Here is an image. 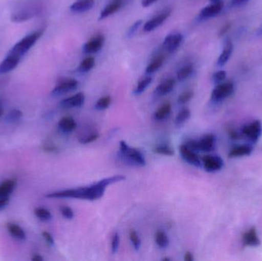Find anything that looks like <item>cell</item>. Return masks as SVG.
Segmentation results:
<instances>
[{
    "mask_svg": "<svg viewBox=\"0 0 262 261\" xmlns=\"http://www.w3.org/2000/svg\"><path fill=\"white\" fill-rule=\"evenodd\" d=\"M126 180L123 175H117L112 177L105 178L86 187L62 190L49 193L46 196L49 199H76L82 200L95 201L101 199L104 196L106 188L112 184L118 183Z\"/></svg>",
    "mask_w": 262,
    "mask_h": 261,
    "instance_id": "cell-1",
    "label": "cell"
},
{
    "mask_svg": "<svg viewBox=\"0 0 262 261\" xmlns=\"http://www.w3.org/2000/svg\"><path fill=\"white\" fill-rule=\"evenodd\" d=\"M119 156L121 160L127 165L139 167L146 165V159L141 152L129 147L124 140L120 142Z\"/></svg>",
    "mask_w": 262,
    "mask_h": 261,
    "instance_id": "cell-2",
    "label": "cell"
},
{
    "mask_svg": "<svg viewBox=\"0 0 262 261\" xmlns=\"http://www.w3.org/2000/svg\"><path fill=\"white\" fill-rule=\"evenodd\" d=\"M43 35L42 30L35 31L20 40L12 48L9 53L21 58L26 55Z\"/></svg>",
    "mask_w": 262,
    "mask_h": 261,
    "instance_id": "cell-3",
    "label": "cell"
},
{
    "mask_svg": "<svg viewBox=\"0 0 262 261\" xmlns=\"http://www.w3.org/2000/svg\"><path fill=\"white\" fill-rule=\"evenodd\" d=\"M190 150L196 152L213 151L215 147V136L213 134H206L202 137L200 140H189L185 144Z\"/></svg>",
    "mask_w": 262,
    "mask_h": 261,
    "instance_id": "cell-4",
    "label": "cell"
},
{
    "mask_svg": "<svg viewBox=\"0 0 262 261\" xmlns=\"http://www.w3.org/2000/svg\"><path fill=\"white\" fill-rule=\"evenodd\" d=\"M78 84H79L78 81L73 78H63L58 81L56 86L51 92V95L57 98V97L67 94V93L76 90L78 88Z\"/></svg>",
    "mask_w": 262,
    "mask_h": 261,
    "instance_id": "cell-5",
    "label": "cell"
},
{
    "mask_svg": "<svg viewBox=\"0 0 262 261\" xmlns=\"http://www.w3.org/2000/svg\"><path fill=\"white\" fill-rule=\"evenodd\" d=\"M235 90V86L232 82H222L217 84L211 94V101L214 103L221 102L230 97Z\"/></svg>",
    "mask_w": 262,
    "mask_h": 261,
    "instance_id": "cell-6",
    "label": "cell"
},
{
    "mask_svg": "<svg viewBox=\"0 0 262 261\" xmlns=\"http://www.w3.org/2000/svg\"><path fill=\"white\" fill-rule=\"evenodd\" d=\"M172 9L169 8L163 9L161 12L157 14L155 16L148 20L144 25H143V31L146 32H152L154 29H157L159 26H161L171 15Z\"/></svg>",
    "mask_w": 262,
    "mask_h": 261,
    "instance_id": "cell-7",
    "label": "cell"
},
{
    "mask_svg": "<svg viewBox=\"0 0 262 261\" xmlns=\"http://www.w3.org/2000/svg\"><path fill=\"white\" fill-rule=\"evenodd\" d=\"M242 133L249 139L251 142L256 143L261 137L262 133V124L260 121H255L249 125L245 126L242 130Z\"/></svg>",
    "mask_w": 262,
    "mask_h": 261,
    "instance_id": "cell-8",
    "label": "cell"
},
{
    "mask_svg": "<svg viewBox=\"0 0 262 261\" xmlns=\"http://www.w3.org/2000/svg\"><path fill=\"white\" fill-rule=\"evenodd\" d=\"M202 163H203V168L208 173L220 171L224 165V162L221 157L218 156H212V155H206L203 156L202 158Z\"/></svg>",
    "mask_w": 262,
    "mask_h": 261,
    "instance_id": "cell-9",
    "label": "cell"
},
{
    "mask_svg": "<svg viewBox=\"0 0 262 261\" xmlns=\"http://www.w3.org/2000/svg\"><path fill=\"white\" fill-rule=\"evenodd\" d=\"M105 42V37L103 34H98L82 46V52L84 54L97 53L102 49Z\"/></svg>",
    "mask_w": 262,
    "mask_h": 261,
    "instance_id": "cell-10",
    "label": "cell"
},
{
    "mask_svg": "<svg viewBox=\"0 0 262 261\" xmlns=\"http://www.w3.org/2000/svg\"><path fill=\"white\" fill-rule=\"evenodd\" d=\"M223 6H224V4L223 2L219 1L212 3L209 6L203 8L199 14V21H203V20L209 19V18L216 16L223 10Z\"/></svg>",
    "mask_w": 262,
    "mask_h": 261,
    "instance_id": "cell-11",
    "label": "cell"
},
{
    "mask_svg": "<svg viewBox=\"0 0 262 261\" xmlns=\"http://www.w3.org/2000/svg\"><path fill=\"white\" fill-rule=\"evenodd\" d=\"M180 153L181 155L182 159L185 162H187V163L190 164V165H193V167H198V168L203 167L202 159H200L196 152L190 150L185 144L180 146Z\"/></svg>",
    "mask_w": 262,
    "mask_h": 261,
    "instance_id": "cell-12",
    "label": "cell"
},
{
    "mask_svg": "<svg viewBox=\"0 0 262 261\" xmlns=\"http://www.w3.org/2000/svg\"><path fill=\"white\" fill-rule=\"evenodd\" d=\"M85 102V95L83 92H79L69 98L62 100L60 106L64 109L78 108L84 105Z\"/></svg>",
    "mask_w": 262,
    "mask_h": 261,
    "instance_id": "cell-13",
    "label": "cell"
},
{
    "mask_svg": "<svg viewBox=\"0 0 262 261\" xmlns=\"http://www.w3.org/2000/svg\"><path fill=\"white\" fill-rule=\"evenodd\" d=\"M124 0H112L104 9L100 12L99 20H104L108 18L111 15H114L117 12L122 9L124 6H127Z\"/></svg>",
    "mask_w": 262,
    "mask_h": 261,
    "instance_id": "cell-14",
    "label": "cell"
},
{
    "mask_svg": "<svg viewBox=\"0 0 262 261\" xmlns=\"http://www.w3.org/2000/svg\"><path fill=\"white\" fill-rule=\"evenodd\" d=\"M183 41V35L181 33L176 32V33L169 34L165 38L164 41H163V48L168 52L172 53V52H174L178 49Z\"/></svg>",
    "mask_w": 262,
    "mask_h": 261,
    "instance_id": "cell-15",
    "label": "cell"
},
{
    "mask_svg": "<svg viewBox=\"0 0 262 261\" xmlns=\"http://www.w3.org/2000/svg\"><path fill=\"white\" fill-rule=\"evenodd\" d=\"M38 12V8L35 6L21 9L12 14L11 19L15 22H21L33 18Z\"/></svg>",
    "mask_w": 262,
    "mask_h": 261,
    "instance_id": "cell-16",
    "label": "cell"
},
{
    "mask_svg": "<svg viewBox=\"0 0 262 261\" xmlns=\"http://www.w3.org/2000/svg\"><path fill=\"white\" fill-rule=\"evenodd\" d=\"M21 58L16 55L8 54L6 58L0 64V75L7 74L13 70L18 66Z\"/></svg>",
    "mask_w": 262,
    "mask_h": 261,
    "instance_id": "cell-17",
    "label": "cell"
},
{
    "mask_svg": "<svg viewBox=\"0 0 262 261\" xmlns=\"http://www.w3.org/2000/svg\"><path fill=\"white\" fill-rule=\"evenodd\" d=\"M176 85V81L174 78H169L163 80L154 90V95L156 97H163L169 94L172 91Z\"/></svg>",
    "mask_w": 262,
    "mask_h": 261,
    "instance_id": "cell-18",
    "label": "cell"
},
{
    "mask_svg": "<svg viewBox=\"0 0 262 261\" xmlns=\"http://www.w3.org/2000/svg\"><path fill=\"white\" fill-rule=\"evenodd\" d=\"M95 0H77L71 5L70 10L75 13H83L93 8Z\"/></svg>",
    "mask_w": 262,
    "mask_h": 261,
    "instance_id": "cell-19",
    "label": "cell"
},
{
    "mask_svg": "<svg viewBox=\"0 0 262 261\" xmlns=\"http://www.w3.org/2000/svg\"><path fill=\"white\" fill-rule=\"evenodd\" d=\"M58 129L61 133L69 134L76 129L77 124L72 116H64L60 120L58 124Z\"/></svg>",
    "mask_w": 262,
    "mask_h": 261,
    "instance_id": "cell-20",
    "label": "cell"
},
{
    "mask_svg": "<svg viewBox=\"0 0 262 261\" xmlns=\"http://www.w3.org/2000/svg\"><path fill=\"white\" fill-rule=\"evenodd\" d=\"M15 179H9L0 184V199H9V196L13 193L16 187Z\"/></svg>",
    "mask_w": 262,
    "mask_h": 261,
    "instance_id": "cell-21",
    "label": "cell"
},
{
    "mask_svg": "<svg viewBox=\"0 0 262 261\" xmlns=\"http://www.w3.org/2000/svg\"><path fill=\"white\" fill-rule=\"evenodd\" d=\"M232 51H233V44H232L230 39L226 40V42H225L224 48H223V52L219 57L218 61H217L218 66L223 67L228 62L231 55H232Z\"/></svg>",
    "mask_w": 262,
    "mask_h": 261,
    "instance_id": "cell-22",
    "label": "cell"
},
{
    "mask_svg": "<svg viewBox=\"0 0 262 261\" xmlns=\"http://www.w3.org/2000/svg\"><path fill=\"white\" fill-rule=\"evenodd\" d=\"M243 243L246 246L255 247L258 246L261 243L256 230L255 228H252L250 230L245 233L243 237Z\"/></svg>",
    "mask_w": 262,
    "mask_h": 261,
    "instance_id": "cell-23",
    "label": "cell"
},
{
    "mask_svg": "<svg viewBox=\"0 0 262 261\" xmlns=\"http://www.w3.org/2000/svg\"><path fill=\"white\" fill-rule=\"evenodd\" d=\"M172 112V105L170 103L166 102L160 106L155 113H154V119L157 121H162L166 120Z\"/></svg>",
    "mask_w": 262,
    "mask_h": 261,
    "instance_id": "cell-24",
    "label": "cell"
},
{
    "mask_svg": "<svg viewBox=\"0 0 262 261\" xmlns=\"http://www.w3.org/2000/svg\"><path fill=\"white\" fill-rule=\"evenodd\" d=\"M253 151V147L250 145H242L234 147L229 152V156L230 158L242 157V156H249Z\"/></svg>",
    "mask_w": 262,
    "mask_h": 261,
    "instance_id": "cell-25",
    "label": "cell"
},
{
    "mask_svg": "<svg viewBox=\"0 0 262 261\" xmlns=\"http://www.w3.org/2000/svg\"><path fill=\"white\" fill-rule=\"evenodd\" d=\"M7 229L11 236L16 240L23 241L26 239V232L19 225L13 223L7 224Z\"/></svg>",
    "mask_w": 262,
    "mask_h": 261,
    "instance_id": "cell-26",
    "label": "cell"
},
{
    "mask_svg": "<svg viewBox=\"0 0 262 261\" xmlns=\"http://www.w3.org/2000/svg\"><path fill=\"white\" fill-rule=\"evenodd\" d=\"M164 61V55H158L157 58H154V59L148 64L147 67H146L145 73L147 75H152V74L155 73V72H157V70L161 67Z\"/></svg>",
    "mask_w": 262,
    "mask_h": 261,
    "instance_id": "cell-27",
    "label": "cell"
},
{
    "mask_svg": "<svg viewBox=\"0 0 262 261\" xmlns=\"http://www.w3.org/2000/svg\"><path fill=\"white\" fill-rule=\"evenodd\" d=\"M152 81V78H151L149 75L142 78V79L140 80L139 82L137 83V86H136L134 91H133V93H134V95L141 94V93H143V92L146 90V89L150 85Z\"/></svg>",
    "mask_w": 262,
    "mask_h": 261,
    "instance_id": "cell-28",
    "label": "cell"
},
{
    "mask_svg": "<svg viewBox=\"0 0 262 261\" xmlns=\"http://www.w3.org/2000/svg\"><path fill=\"white\" fill-rule=\"evenodd\" d=\"M95 65V59L94 57L89 56L84 58L78 67V72L80 73H87L90 72Z\"/></svg>",
    "mask_w": 262,
    "mask_h": 261,
    "instance_id": "cell-29",
    "label": "cell"
},
{
    "mask_svg": "<svg viewBox=\"0 0 262 261\" xmlns=\"http://www.w3.org/2000/svg\"><path fill=\"white\" fill-rule=\"evenodd\" d=\"M155 242L159 248L165 249L169 246V238L164 231H158L155 234Z\"/></svg>",
    "mask_w": 262,
    "mask_h": 261,
    "instance_id": "cell-30",
    "label": "cell"
},
{
    "mask_svg": "<svg viewBox=\"0 0 262 261\" xmlns=\"http://www.w3.org/2000/svg\"><path fill=\"white\" fill-rule=\"evenodd\" d=\"M194 67L192 64H186L182 67L177 72V79L180 81H183L187 79L192 72H193Z\"/></svg>",
    "mask_w": 262,
    "mask_h": 261,
    "instance_id": "cell-31",
    "label": "cell"
},
{
    "mask_svg": "<svg viewBox=\"0 0 262 261\" xmlns=\"http://www.w3.org/2000/svg\"><path fill=\"white\" fill-rule=\"evenodd\" d=\"M191 111L189 108H183L177 114V117L175 119V124L177 127H180V126L184 124L190 118Z\"/></svg>",
    "mask_w": 262,
    "mask_h": 261,
    "instance_id": "cell-32",
    "label": "cell"
},
{
    "mask_svg": "<svg viewBox=\"0 0 262 261\" xmlns=\"http://www.w3.org/2000/svg\"><path fill=\"white\" fill-rule=\"evenodd\" d=\"M152 150L157 154L163 155V156H172L174 155L173 149L167 144H160L156 146Z\"/></svg>",
    "mask_w": 262,
    "mask_h": 261,
    "instance_id": "cell-33",
    "label": "cell"
},
{
    "mask_svg": "<svg viewBox=\"0 0 262 261\" xmlns=\"http://www.w3.org/2000/svg\"><path fill=\"white\" fill-rule=\"evenodd\" d=\"M21 117H23V112L18 109H13L6 114L5 121L9 124H15L19 121Z\"/></svg>",
    "mask_w": 262,
    "mask_h": 261,
    "instance_id": "cell-34",
    "label": "cell"
},
{
    "mask_svg": "<svg viewBox=\"0 0 262 261\" xmlns=\"http://www.w3.org/2000/svg\"><path fill=\"white\" fill-rule=\"evenodd\" d=\"M112 99L111 96H104L100 98L97 101L96 104L95 105V110H105L110 107L112 104Z\"/></svg>",
    "mask_w": 262,
    "mask_h": 261,
    "instance_id": "cell-35",
    "label": "cell"
},
{
    "mask_svg": "<svg viewBox=\"0 0 262 261\" xmlns=\"http://www.w3.org/2000/svg\"><path fill=\"white\" fill-rule=\"evenodd\" d=\"M35 216L42 222H49L52 219V213L45 208H37L34 211Z\"/></svg>",
    "mask_w": 262,
    "mask_h": 261,
    "instance_id": "cell-36",
    "label": "cell"
},
{
    "mask_svg": "<svg viewBox=\"0 0 262 261\" xmlns=\"http://www.w3.org/2000/svg\"><path fill=\"white\" fill-rule=\"evenodd\" d=\"M129 237H130V240L134 249L136 251H139L140 247H141V240H140L137 231L134 229L130 230V232H129Z\"/></svg>",
    "mask_w": 262,
    "mask_h": 261,
    "instance_id": "cell-37",
    "label": "cell"
},
{
    "mask_svg": "<svg viewBox=\"0 0 262 261\" xmlns=\"http://www.w3.org/2000/svg\"><path fill=\"white\" fill-rule=\"evenodd\" d=\"M194 93L192 90H186L180 94L178 98V103L180 104H185L190 101L193 98Z\"/></svg>",
    "mask_w": 262,
    "mask_h": 261,
    "instance_id": "cell-38",
    "label": "cell"
},
{
    "mask_svg": "<svg viewBox=\"0 0 262 261\" xmlns=\"http://www.w3.org/2000/svg\"><path fill=\"white\" fill-rule=\"evenodd\" d=\"M120 247V235L118 232H115L112 235V243H111V248H112V254H115L118 253Z\"/></svg>",
    "mask_w": 262,
    "mask_h": 261,
    "instance_id": "cell-39",
    "label": "cell"
},
{
    "mask_svg": "<svg viewBox=\"0 0 262 261\" xmlns=\"http://www.w3.org/2000/svg\"><path fill=\"white\" fill-rule=\"evenodd\" d=\"M100 137V134L98 132H93L92 133H90L89 136H84V137H81L79 139L80 144H89L92 143L96 141L98 138Z\"/></svg>",
    "mask_w": 262,
    "mask_h": 261,
    "instance_id": "cell-40",
    "label": "cell"
},
{
    "mask_svg": "<svg viewBox=\"0 0 262 261\" xmlns=\"http://www.w3.org/2000/svg\"><path fill=\"white\" fill-rule=\"evenodd\" d=\"M143 20L141 19L137 20V21H136L135 22H134V24H133L130 28H129L128 31H127V38H133V37H134V35H136V33H137V31L139 30V29H140V26H141L142 25H143Z\"/></svg>",
    "mask_w": 262,
    "mask_h": 261,
    "instance_id": "cell-41",
    "label": "cell"
},
{
    "mask_svg": "<svg viewBox=\"0 0 262 261\" xmlns=\"http://www.w3.org/2000/svg\"><path fill=\"white\" fill-rule=\"evenodd\" d=\"M60 212H61V216L68 220H72L75 217L73 210L70 207L66 206V205L60 207Z\"/></svg>",
    "mask_w": 262,
    "mask_h": 261,
    "instance_id": "cell-42",
    "label": "cell"
},
{
    "mask_svg": "<svg viewBox=\"0 0 262 261\" xmlns=\"http://www.w3.org/2000/svg\"><path fill=\"white\" fill-rule=\"evenodd\" d=\"M226 78V72L225 70H218L212 76V80L215 84H220Z\"/></svg>",
    "mask_w": 262,
    "mask_h": 261,
    "instance_id": "cell-43",
    "label": "cell"
},
{
    "mask_svg": "<svg viewBox=\"0 0 262 261\" xmlns=\"http://www.w3.org/2000/svg\"><path fill=\"white\" fill-rule=\"evenodd\" d=\"M41 235L44 238L45 241L47 242L48 245H50L51 247L55 245V241H54L53 237L50 233L47 232V231H43Z\"/></svg>",
    "mask_w": 262,
    "mask_h": 261,
    "instance_id": "cell-44",
    "label": "cell"
},
{
    "mask_svg": "<svg viewBox=\"0 0 262 261\" xmlns=\"http://www.w3.org/2000/svg\"><path fill=\"white\" fill-rule=\"evenodd\" d=\"M230 26L231 25L229 24V23H226V25H224V26L222 27V29H220L219 35H220V36H223V35H225V34L229 31V29H230Z\"/></svg>",
    "mask_w": 262,
    "mask_h": 261,
    "instance_id": "cell-45",
    "label": "cell"
},
{
    "mask_svg": "<svg viewBox=\"0 0 262 261\" xmlns=\"http://www.w3.org/2000/svg\"><path fill=\"white\" fill-rule=\"evenodd\" d=\"M157 1L158 0H142L141 5L143 7H149V6H152L154 3Z\"/></svg>",
    "mask_w": 262,
    "mask_h": 261,
    "instance_id": "cell-46",
    "label": "cell"
},
{
    "mask_svg": "<svg viewBox=\"0 0 262 261\" xmlns=\"http://www.w3.org/2000/svg\"><path fill=\"white\" fill-rule=\"evenodd\" d=\"M9 199H0V210L3 209L7 206L9 204Z\"/></svg>",
    "mask_w": 262,
    "mask_h": 261,
    "instance_id": "cell-47",
    "label": "cell"
},
{
    "mask_svg": "<svg viewBox=\"0 0 262 261\" xmlns=\"http://www.w3.org/2000/svg\"><path fill=\"white\" fill-rule=\"evenodd\" d=\"M248 1H249V0H231V3H232V6H237L244 4L245 3Z\"/></svg>",
    "mask_w": 262,
    "mask_h": 261,
    "instance_id": "cell-48",
    "label": "cell"
},
{
    "mask_svg": "<svg viewBox=\"0 0 262 261\" xmlns=\"http://www.w3.org/2000/svg\"><path fill=\"white\" fill-rule=\"evenodd\" d=\"M184 260L185 261H193L194 257H193V255H192V253L189 252V251H187V252H186V254H185Z\"/></svg>",
    "mask_w": 262,
    "mask_h": 261,
    "instance_id": "cell-49",
    "label": "cell"
},
{
    "mask_svg": "<svg viewBox=\"0 0 262 261\" xmlns=\"http://www.w3.org/2000/svg\"><path fill=\"white\" fill-rule=\"evenodd\" d=\"M44 150H46V152H53L57 151V148L53 145H46V147H44Z\"/></svg>",
    "mask_w": 262,
    "mask_h": 261,
    "instance_id": "cell-50",
    "label": "cell"
},
{
    "mask_svg": "<svg viewBox=\"0 0 262 261\" xmlns=\"http://www.w3.org/2000/svg\"><path fill=\"white\" fill-rule=\"evenodd\" d=\"M32 260L33 261H42L43 257H41V255H39V254H35V255H34L33 257H32Z\"/></svg>",
    "mask_w": 262,
    "mask_h": 261,
    "instance_id": "cell-51",
    "label": "cell"
},
{
    "mask_svg": "<svg viewBox=\"0 0 262 261\" xmlns=\"http://www.w3.org/2000/svg\"><path fill=\"white\" fill-rule=\"evenodd\" d=\"M3 104H2L1 101H0V117H1L2 115H3Z\"/></svg>",
    "mask_w": 262,
    "mask_h": 261,
    "instance_id": "cell-52",
    "label": "cell"
},
{
    "mask_svg": "<svg viewBox=\"0 0 262 261\" xmlns=\"http://www.w3.org/2000/svg\"><path fill=\"white\" fill-rule=\"evenodd\" d=\"M163 261H169L170 260V258H169V257H165V258L163 259Z\"/></svg>",
    "mask_w": 262,
    "mask_h": 261,
    "instance_id": "cell-53",
    "label": "cell"
},
{
    "mask_svg": "<svg viewBox=\"0 0 262 261\" xmlns=\"http://www.w3.org/2000/svg\"><path fill=\"white\" fill-rule=\"evenodd\" d=\"M211 3H215V2L221 1V0H210Z\"/></svg>",
    "mask_w": 262,
    "mask_h": 261,
    "instance_id": "cell-54",
    "label": "cell"
}]
</instances>
